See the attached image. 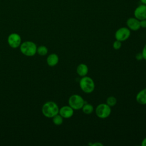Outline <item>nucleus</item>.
I'll list each match as a JSON object with an SVG mask.
<instances>
[{
  "label": "nucleus",
  "mask_w": 146,
  "mask_h": 146,
  "mask_svg": "<svg viewBox=\"0 0 146 146\" xmlns=\"http://www.w3.org/2000/svg\"><path fill=\"white\" fill-rule=\"evenodd\" d=\"M59 107L57 104L52 101L46 102L42 107L43 115L48 118H52L54 116L59 113Z\"/></svg>",
  "instance_id": "f257e3e1"
},
{
  "label": "nucleus",
  "mask_w": 146,
  "mask_h": 146,
  "mask_svg": "<svg viewBox=\"0 0 146 146\" xmlns=\"http://www.w3.org/2000/svg\"><path fill=\"white\" fill-rule=\"evenodd\" d=\"M19 47L21 53L26 56H33L36 53L37 46L32 41H25L21 43Z\"/></svg>",
  "instance_id": "f03ea898"
},
{
  "label": "nucleus",
  "mask_w": 146,
  "mask_h": 146,
  "mask_svg": "<svg viewBox=\"0 0 146 146\" xmlns=\"http://www.w3.org/2000/svg\"><path fill=\"white\" fill-rule=\"evenodd\" d=\"M79 87L84 93L90 94L94 91L95 85L94 80L91 77L84 76L82 77L79 81Z\"/></svg>",
  "instance_id": "7ed1b4c3"
},
{
  "label": "nucleus",
  "mask_w": 146,
  "mask_h": 146,
  "mask_svg": "<svg viewBox=\"0 0 146 146\" xmlns=\"http://www.w3.org/2000/svg\"><path fill=\"white\" fill-rule=\"evenodd\" d=\"M85 103L84 99L78 94L72 95L68 100V105L74 110H79L82 109Z\"/></svg>",
  "instance_id": "20e7f679"
},
{
  "label": "nucleus",
  "mask_w": 146,
  "mask_h": 146,
  "mask_svg": "<svg viewBox=\"0 0 146 146\" xmlns=\"http://www.w3.org/2000/svg\"><path fill=\"white\" fill-rule=\"evenodd\" d=\"M111 113V107L107 103H100L95 108V113L96 116L100 119H106L108 117Z\"/></svg>",
  "instance_id": "39448f33"
},
{
  "label": "nucleus",
  "mask_w": 146,
  "mask_h": 146,
  "mask_svg": "<svg viewBox=\"0 0 146 146\" xmlns=\"http://www.w3.org/2000/svg\"><path fill=\"white\" fill-rule=\"evenodd\" d=\"M131 35V31L128 27H122L118 29L115 33L116 40L120 42H124L128 39Z\"/></svg>",
  "instance_id": "423d86ee"
},
{
  "label": "nucleus",
  "mask_w": 146,
  "mask_h": 146,
  "mask_svg": "<svg viewBox=\"0 0 146 146\" xmlns=\"http://www.w3.org/2000/svg\"><path fill=\"white\" fill-rule=\"evenodd\" d=\"M7 43L10 47L17 48L21 44V37L17 33H11L7 37Z\"/></svg>",
  "instance_id": "0eeeda50"
},
{
  "label": "nucleus",
  "mask_w": 146,
  "mask_h": 146,
  "mask_svg": "<svg viewBox=\"0 0 146 146\" xmlns=\"http://www.w3.org/2000/svg\"><path fill=\"white\" fill-rule=\"evenodd\" d=\"M134 17L139 21L146 19V5H140L134 10Z\"/></svg>",
  "instance_id": "6e6552de"
},
{
  "label": "nucleus",
  "mask_w": 146,
  "mask_h": 146,
  "mask_svg": "<svg viewBox=\"0 0 146 146\" xmlns=\"http://www.w3.org/2000/svg\"><path fill=\"white\" fill-rule=\"evenodd\" d=\"M127 27L132 31H137L140 29V21L135 17L129 18L126 22Z\"/></svg>",
  "instance_id": "1a4fd4ad"
},
{
  "label": "nucleus",
  "mask_w": 146,
  "mask_h": 146,
  "mask_svg": "<svg viewBox=\"0 0 146 146\" xmlns=\"http://www.w3.org/2000/svg\"><path fill=\"white\" fill-rule=\"evenodd\" d=\"M74 110L68 105L64 106L59 108V114L64 119H68L74 115Z\"/></svg>",
  "instance_id": "9d476101"
},
{
  "label": "nucleus",
  "mask_w": 146,
  "mask_h": 146,
  "mask_svg": "<svg viewBox=\"0 0 146 146\" xmlns=\"http://www.w3.org/2000/svg\"><path fill=\"white\" fill-rule=\"evenodd\" d=\"M136 102L141 104H146V88H144L140 90L136 96Z\"/></svg>",
  "instance_id": "9b49d317"
},
{
  "label": "nucleus",
  "mask_w": 146,
  "mask_h": 146,
  "mask_svg": "<svg viewBox=\"0 0 146 146\" xmlns=\"http://www.w3.org/2000/svg\"><path fill=\"white\" fill-rule=\"evenodd\" d=\"M47 64L50 67H54L56 66L59 62V56L55 53L50 54L46 59Z\"/></svg>",
  "instance_id": "f8f14e48"
},
{
  "label": "nucleus",
  "mask_w": 146,
  "mask_h": 146,
  "mask_svg": "<svg viewBox=\"0 0 146 146\" xmlns=\"http://www.w3.org/2000/svg\"><path fill=\"white\" fill-rule=\"evenodd\" d=\"M76 72L81 77L86 76L88 72V66L84 63H80L76 67Z\"/></svg>",
  "instance_id": "ddd939ff"
},
{
  "label": "nucleus",
  "mask_w": 146,
  "mask_h": 146,
  "mask_svg": "<svg viewBox=\"0 0 146 146\" xmlns=\"http://www.w3.org/2000/svg\"><path fill=\"white\" fill-rule=\"evenodd\" d=\"M82 110L86 115H90L94 111V107L91 104L85 103L82 108Z\"/></svg>",
  "instance_id": "4468645a"
},
{
  "label": "nucleus",
  "mask_w": 146,
  "mask_h": 146,
  "mask_svg": "<svg viewBox=\"0 0 146 146\" xmlns=\"http://www.w3.org/2000/svg\"><path fill=\"white\" fill-rule=\"evenodd\" d=\"M63 117L59 113L52 117V122L56 125H60L63 123Z\"/></svg>",
  "instance_id": "2eb2a0df"
},
{
  "label": "nucleus",
  "mask_w": 146,
  "mask_h": 146,
  "mask_svg": "<svg viewBox=\"0 0 146 146\" xmlns=\"http://www.w3.org/2000/svg\"><path fill=\"white\" fill-rule=\"evenodd\" d=\"M36 52L40 56H45L48 53V48L45 46H39L37 47Z\"/></svg>",
  "instance_id": "dca6fc26"
},
{
  "label": "nucleus",
  "mask_w": 146,
  "mask_h": 146,
  "mask_svg": "<svg viewBox=\"0 0 146 146\" xmlns=\"http://www.w3.org/2000/svg\"><path fill=\"white\" fill-rule=\"evenodd\" d=\"M116 103H117V99L115 97H114L113 96H109L108 98H107V99L106 100V103L111 107L115 106L116 105Z\"/></svg>",
  "instance_id": "f3484780"
},
{
  "label": "nucleus",
  "mask_w": 146,
  "mask_h": 146,
  "mask_svg": "<svg viewBox=\"0 0 146 146\" xmlns=\"http://www.w3.org/2000/svg\"><path fill=\"white\" fill-rule=\"evenodd\" d=\"M121 47V42L118 40H116L113 43V48L116 50H117L119 49H120Z\"/></svg>",
  "instance_id": "a211bd4d"
},
{
  "label": "nucleus",
  "mask_w": 146,
  "mask_h": 146,
  "mask_svg": "<svg viewBox=\"0 0 146 146\" xmlns=\"http://www.w3.org/2000/svg\"><path fill=\"white\" fill-rule=\"evenodd\" d=\"M135 58L137 60H141L142 59H143V55H142V53L141 52H138L136 54V56H135Z\"/></svg>",
  "instance_id": "6ab92c4d"
},
{
  "label": "nucleus",
  "mask_w": 146,
  "mask_h": 146,
  "mask_svg": "<svg viewBox=\"0 0 146 146\" xmlns=\"http://www.w3.org/2000/svg\"><path fill=\"white\" fill-rule=\"evenodd\" d=\"M141 53H142V55H143V59L146 60V43L144 45V47L142 50Z\"/></svg>",
  "instance_id": "aec40b11"
},
{
  "label": "nucleus",
  "mask_w": 146,
  "mask_h": 146,
  "mask_svg": "<svg viewBox=\"0 0 146 146\" xmlns=\"http://www.w3.org/2000/svg\"><path fill=\"white\" fill-rule=\"evenodd\" d=\"M140 27L146 28V19L140 21Z\"/></svg>",
  "instance_id": "412c9836"
},
{
  "label": "nucleus",
  "mask_w": 146,
  "mask_h": 146,
  "mask_svg": "<svg viewBox=\"0 0 146 146\" xmlns=\"http://www.w3.org/2000/svg\"><path fill=\"white\" fill-rule=\"evenodd\" d=\"M92 146H98V145H100V146H103V144H102V143H98V142H96V143H93L92 144Z\"/></svg>",
  "instance_id": "4be33fe9"
},
{
  "label": "nucleus",
  "mask_w": 146,
  "mask_h": 146,
  "mask_svg": "<svg viewBox=\"0 0 146 146\" xmlns=\"http://www.w3.org/2000/svg\"><path fill=\"white\" fill-rule=\"evenodd\" d=\"M141 146H146V137L144 138L142 141H141Z\"/></svg>",
  "instance_id": "5701e85b"
},
{
  "label": "nucleus",
  "mask_w": 146,
  "mask_h": 146,
  "mask_svg": "<svg viewBox=\"0 0 146 146\" xmlns=\"http://www.w3.org/2000/svg\"><path fill=\"white\" fill-rule=\"evenodd\" d=\"M140 2L142 3V4L146 5V0H140Z\"/></svg>",
  "instance_id": "b1692460"
},
{
  "label": "nucleus",
  "mask_w": 146,
  "mask_h": 146,
  "mask_svg": "<svg viewBox=\"0 0 146 146\" xmlns=\"http://www.w3.org/2000/svg\"><path fill=\"white\" fill-rule=\"evenodd\" d=\"M0 60H1V57H0Z\"/></svg>",
  "instance_id": "393cba45"
}]
</instances>
